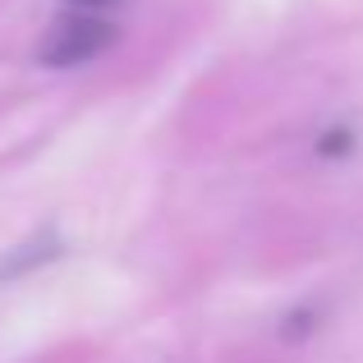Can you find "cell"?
<instances>
[{"mask_svg":"<svg viewBox=\"0 0 363 363\" xmlns=\"http://www.w3.org/2000/svg\"><path fill=\"white\" fill-rule=\"evenodd\" d=\"M111 42H116V28L101 14H92V9H65L51 23V33L42 37L37 60L55 65V69H69V65H83V60H92V55H101Z\"/></svg>","mask_w":363,"mask_h":363,"instance_id":"obj_1","label":"cell"},{"mask_svg":"<svg viewBox=\"0 0 363 363\" xmlns=\"http://www.w3.org/2000/svg\"><path fill=\"white\" fill-rule=\"evenodd\" d=\"M101 5H111V0H69V9H101Z\"/></svg>","mask_w":363,"mask_h":363,"instance_id":"obj_2","label":"cell"}]
</instances>
